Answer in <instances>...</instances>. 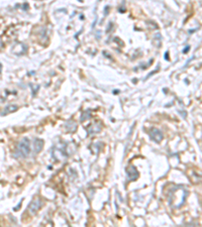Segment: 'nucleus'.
I'll return each mask as SVG.
<instances>
[{"label":"nucleus","mask_w":202,"mask_h":227,"mask_svg":"<svg viewBox=\"0 0 202 227\" xmlns=\"http://www.w3.org/2000/svg\"><path fill=\"white\" fill-rule=\"evenodd\" d=\"M149 134L151 136V138L156 142H160L163 139V133L157 128H151L149 130Z\"/></svg>","instance_id":"obj_4"},{"label":"nucleus","mask_w":202,"mask_h":227,"mask_svg":"<svg viewBox=\"0 0 202 227\" xmlns=\"http://www.w3.org/2000/svg\"><path fill=\"white\" fill-rule=\"evenodd\" d=\"M31 152V143L27 137H23L18 142V146L14 151L13 156L15 159H24L30 155Z\"/></svg>","instance_id":"obj_1"},{"label":"nucleus","mask_w":202,"mask_h":227,"mask_svg":"<svg viewBox=\"0 0 202 227\" xmlns=\"http://www.w3.org/2000/svg\"><path fill=\"white\" fill-rule=\"evenodd\" d=\"M90 116H91V114H90V113H88V114H85V112H84V113H83V115H82V117H81V120L83 121V120H84V118H85V119H87V118H89Z\"/></svg>","instance_id":"obj_7"},{"label":"nucleus","mask_w":202,"mask_h":227,"mask_svg":"<svg viewBox=\"0 0 202 227\" xmlns=\"http://www.w3.org/2000/svg\"><path fill=\"white\" fill-rule=\"evenodd\" d=\"M42 205H43L42 200H40V198H36V199L32 200L30 206H28V212H30L31 215H35V214L40 210V208L42 207Z\"/></svg>","instance_id":"obj_2"},{"label":"nucleus","mask_w":202,"mask_h":227,"mask_svg":"<svg viewBox=\"0 0 202 227\" xmlns=\"http://www.w3.org/2000/svg\"><path fill=\"white\" fill-rule=\"evenodd\" d=\"M126 175H127V178H129V181L137 180L139 178V176L138 170L134 166H129L126 168Z\"/></svg>","instance_id":"obj_3"},{"label":"nucleus","mask_w":202,"mask_h":227,"mask_svg":"<svg viewBox=\"0 0 202 227\" xmlns=\"http://www.w3.org/2000/svg\"><path fill=\"white\" fill-rule=\"evenodd\" d=\"M44 147V140L40 138H36L35 139V146H34V150L35 154H39V152L43 150Z\"/></svg>","instance_id":"obj_5"},{"label":"nucleus","mask_w":202,"mask_h":227,"mask_svg":"<svg viewBox=\"0 0 202 227\" xmlns=\"http://www.w3.org/2000/svg\"><path fill=\"white\" fill-rule=\"evenodd\" d=\"M18 109V106L17 105H7L5 107V109H4L2 111V115L4 114H8V113H12V112H14V111H16Z\"/></svg>","instance_id":"obj_6"}]
</instances>
